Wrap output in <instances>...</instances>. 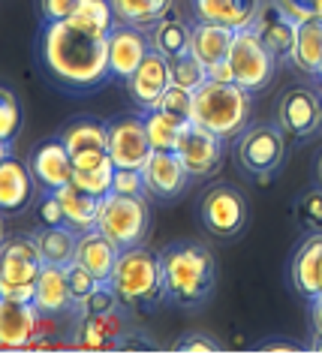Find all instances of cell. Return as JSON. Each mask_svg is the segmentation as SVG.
I'll return each mask as SVG.
<instances>
[{"label": "cell", "mask_w": 322, "mask_h": 358, "mask_svg": "<svg viewBox=\"0 0 322 358\" xmlns=\"http://www.w3.org/2000/svg\"><path fill=\"white\" fill-rule=\"evenodd\" d=\"M118 24L108 0H82L69 18L46 22L39 31V61L60 87L76 94L97 91L112 82L108 34Z\"/></svg>", "instance_id": "cell-1"}, {"label": "cell", "mask_w": 322, "mask_h": 358, "mask_svg": "<svg viewBox=\"0 0 322 358\" xmlns=\"http://www.w3.org/2000/svg\"><path fill=\"white\" fill-rule=\"evenodd\" d=\"M160 262H163L166 298L175 307L193 310V307H202L214 292L217 262L205 244L175 241L160 253Z\"/></svg>", "instance_id": "cell-2"}, {"label": "cell", "mask_w": 322, "mask_h": 358, "mask_svg": "<svg viewBox=\"0 0 322 358\" xmlns=\"http://www.w3.org/2000/svg\"><path fill=\"white\" fill-rule=\"evenodd\" d=\"M250 91L238 82H208L193 91V121L232 142L250 127Z\"/></svg>", "instance_id": "cell-3"}, {"label": "cell", "mask_w": 322, "mask_h": 358, "mask_svg": "<svg viewBox=\"0 0 322 358\" xmlns=\"http://www.w3.org/2000/svg\"><path fill=\"white\" fill-rule=\"evenodd\" d=\"M108 283L115 286L120 307H130V310H133V307H157L166 298L160 253L148 250L142 244L120 250Z\"/></svg>", "instance_id": "cell-4"}, {"label": "cell", "mask_w": 322, "mask_h": 358, "mask_svg": "<svg viewBox=\"0 0 322 358\" xmlns=\"http://www.w3.org/2000/svg\"><path fill=\"white\" fill-rule=\"evenodd\" d=\"M43 256H39L34 235H13L0 250V295L13 301H34L36 280L43 274Z\"/></svg>", "instance_id": "cell-5"}, {"label": "cell", "mask_w": 322, "mask_h": 358, "mask_svg": "<svg viewBox=\"0 0 322 358\" xmlns=\"http://www.w3.org/2000/svg\"><path fill=\"white\" fill-rule=\"evenodd\" d=\"M97 229L112 238L120 250L139 247L150 229L148 196H124V193L103 196L99 199V211H97Z\"/></svg>", "instance_id": "cell-6"}, {"label": "cell", "mask_w": 322, "mask_h": 358, "mask_svg": "<svg viewBox=\"0 0 322 358\" xmlns=\"http://www.w3.org/2000/svg\"><path fill=\"white\" fill-rule=\"evenodd\" d=\"M286 160V133L280 124H253L238 136L235 163L247 175H274Z\"/></svg>", "instance_id": "cell-7"}, {"label": "cell", "mask_w": 322, "mask_h": 358, "mask_svg": "<svg viewBox=\"0 0 322 358\" xmlns=\"http://www.w3.org/2000/svg\"><path fill=\"white\" fill-rule=\"evenodd\" d=\"M229 66H232L235 82L244 87V91L256 94V91H265L271 85L277 61L265 48L262 39L256 36L253 27H247V31H235L232 52H229Z\"/></svg>", "instance_id": "cell-8"}, {"label": "cell", "mask_w": 322, "mask_h": 358, "mask_svg": "<svg viewBox=\"0 0 322 358\" xmlns=\"http://www.w3.org/2000/svg\"><path fill=\"white\" fill-rule=\"evenodd\" d=\"M199 217L214 238H235L247 226V196L235 184H214L199 202Z\"/></svg>", "instance_id": "cell-9"}, {"label": "cell", "mask_w": 322, "mask_h": 358, "mask_svg": "<svg viewBox=\"0 0 322 358\" xmlns=\"http://www.w3.org/2000/svg\"><path fill=\"white\" fill-rule=\"evenodd\" d=\"M175 151H178L181 160H184V166L190 169L193 178H211V175H217L220 166H223L226 138L211 133L202 124L190 121V124H184V130H181Z\"/></svg>", "instance_id": "cell-10"}, {"label": "cell", "mask_w": 322, "mask_h": 358, "mask_svg": "<svg viewBox=\"0 0 322 358\" xmlns=\"http://www.w3.org/2000/svg\"><path fill=\"white\" fill-rule=\"evenodd\" d=\"M66 151L73 154L76 169H94L112 160L108 154V124H99L94 117H73L60 130Z\"/></svg>", "instance_id": "cell-11"}, {"label": "cell", "mask_w": 322, "mask_h": 358, "mask_svg": "<svg viewBox=\"0 0 322 358\" xmlns=\"http://www.w3.org/2000/svg\"><path fill=\"white\" fill-rule=\"evenodd\" d=\"M108 154L120 169H142L154 154L145 127V115H120L108 121Z\"/></svg>", "instance_id": "cell-12"}, {"label": "cell", "mask_w": 322, "mask_h": 358, "mask_svg": "<svg viewBox=\"0 0 322 358\" xmlns=\"http://www.w3.org/2000/svg\"><path fill=\"white\" fill-rule=\"evenodd\" d=\"M277 124L289 138H310L322 127V94L314 87H289L277 103Z\"/></svg>", "instance_id": "cell-13"}, {"label": "cell", "mask_w": 322, "mask_h": 358, "mask_svg": "<svg viewBox=\"0 0 322 358\" xmlns=\"http://www.w3.org/2000/svg\"><path fill=\"white\" fill-rule=\"evenodd\" d=\"M145 175V196L154 202H172L190 184V169L178 157V151H154L142 166Z\"/></svg>", "instance_id": "cell-14"}, {"label": "cell", "mask_w": 322, "mask_h": 358, "mask_svg": "<svg viewBox=\"0 0 322 358\" xmlns=\"http://www.w3.org/2000/svg\"><path fill=\"white\" fill-rule=\"evenodd\" d=\"M150 48H154V43H150V34L145 27L118 22L108 34V73H112V82H127L139 69V64L148 57Z\"/></svg>", "instance_id": "cell-15"}, {"label": "cell", "mask_w": 322, "mask_h": 358, "mask_svg": "<svg viewBox=\"0 0 322 358\" xmlns=\"http://www.w3.org/2000/svg\"><path fill=\"white\" fill-rule=\"evenodd\" d=\"M30 172L36 178V187L39 190H60V187L73 184V175H76V163H73V154L66 151L64 138H46L34 148L30 154Z\"/></svg>", "instance_id": "cell-16"}, {"label": "cell", "mask_w": 322, "mask_h": 358, "mask_svg": "<svg viewBox=\"0 0 322 358\" xmlns=\"http://www.w3.org/2000/svg\"><path fill=\"white\" fill-rule=\"evenodd\" d=\"M295 27H298V22L277 3V0H268V3H262V9H259V15H256V22H253L256 36L265 43V48L274 55L277 64L293 61Z\"/></svg>", "instance_id": "cell-17"}, {"label": "cell", "mask_w": 322, "mask_h": 358, "mask_svg": "<svg viewBox=\"0 0 322 358\" xmlns=\"http://www.w3.org/2000/svg\"><path fill=\"white\" fill-rule=\"evenodd\" d=\"M169 85H172V76H169V57L160 55L157 48H150L148 57L139 64V69L127 78V94L142 112H148V108H157L160 96L166 94Z\"/></svg>", "instance_id": "cell-18"}, {"label": "cell", "mask_w": 322, "mask_h": 358, "mask_svg": "<svg viewBox=\"0 0 322 358\" xmlns=\"http://www.w3.org/2000/svg\"><path fill=\"white\" fill-rule=\"evenodd\" d=\"M130 334V322L124 310H112V313H82L76 322V334L73 343L78 350H112V346L124 343V337Z\"/></svg>", "instance_id": "cell-19"}, {"label": "cell", "mask_w": 322, "mask_h": 358, "mask_svg": "<svg viewBox=\"0 0 322 358\" xmlns=\"http://www.w3.org/2000/svg\"><path fill=\"white\" fill-rule=\"evenodd\" d=\"M34 187L36 178L30 172V163L24 166L18 157L4 151V157H0V208H4V217L27 211L34 202Z\"/></svg>", "instance_id": "cell-20"}, {"label": "cell", "mask_w": 322, "mask_h": 358, "mask_svg": "<svg viewBox=\"0 0 322 358\" xmlns=\"http://www.w3.org/2000/svg\"><path fill=\"white\" fill-rule=\"evenodd\" d=\"M39 320H43V313L36 310L34 301L4 298L0 301V343H4V350L34 346V341L39 337Z\"/></svg>", "instance_id": "cell-21"}, {"label": "cell", "mask_w": 322, "mask_h": 358, "mask_svg": "<svg viewBox=\"0 0 322 358\" xmlns=\"http://www.w3.org/2000/svg\"><path fill=\"white\" fill-rule=\"evenodd\" d=\"M265 0H190L193 15L199 22H217L232 31H247L253 27L259 9Z\"/></svg>", "instance_id": "cell-22"}, {"label": "cell", "mask_w": 322, "mask_h": 358, "mask_svg": "<svg viewBox=\"0 0 322 358\" xmlns=\"http://www.w3.org/2000/svg\"><path fill=\"white\" fill-rule=\"evenodd\" d=\"M289 274H293V286L298 295H322V232H314L301 241L293 256V265H289Z\"/></svg>", "instance_id": "cell-23"}, {"label": "cell", "mask_w": 322, "mask_h": 358, "mask_svg": "<svg viewBox=\"0 0 322 358\" xmlns=\"http://www.w3.org/2000/svg\"><path fill=\"white\" fill-rule=\"evenodd\" d=\"M232 39H235L232 27L217 24V22H199V18H196L193 34H190V52H193L199 61L205 64V69H211V66L229 61Z\"/></svg>", "instance_id": "cell-24"}, {"label": "cell", "mask_w": 322, "mask_h": 358, "mask_svg": "<svg viewBox=\"0 0 322 358\" xmlns=\"http://www.w3.org/2000/svg\"><path fill=\"white\" fill-rule=\"evenodd\" d=\"M118 256H120V247L108 235L99 232V229H88V232L78 235L76 262L85 265L90 274L99 277V280H108V277H112Z\"/></svg>", "instance_id": "cell-25"}, {"label": "cell", "mask_w": 322, "mask_h": 358, "mask_svg": "<svg viewBox=\"0 0 322 358\" xmlns=\"http://www.w3.org/2000/svg\"><path fill=\"white\" fill-rule=\"evenodd\" d=\"M34 304H36V310L43 316H57V313L73 310L76 301H73V292H69L66 268L43 265V274H39V280H36Z\"/></svg>", "instance_id": "cell-26"}, {"label": "cell", "mask_w": 322, "mask_h": 358, "mask_svg": "<svg viewBox=\"0 0 322 358\" xmlns=\"http://www.w3.org/2000/svg\"><path fill=\"white\" fill-rule=\"evenodd\" d=\"M78 235L69 223H60V226H39L34 238H36V247H39V256H43L46 265H60V268H69L76 262V247H78Z\"/></svg>", "instance_id": "cell-27"}, {"label": "cell", "mask_w": 322, "mask_h": 358, "mask_svg": "<svg viewBox=\"0 0 322 358\" xmlns=\"http://www.w3.org/2000/svg\"><path fill=\"white\" fill-rule=\"evenodd\" d=\"M293 66L304 76H316L322 66V15H310L295 27Z\"/></svg>", "instance_id": "cell-28"}, {"label": "cell", "mask_w": 322, "mask_h": 358, "mask_svg": "<svg viewBox=\"0 0 322 358\" xmlns=\"http://www.w3.org/2000/svg\"><path fill=\"white\" fill-rule=\"evenodd\" d=\"M60 205H64V217L66 223L76 229V232H88V229H97V211H99V199L90 196L88 190H82L78 184H66L55 190Z\"/></svg>", "instance_id": "cell-29"}, {"label": "cell", "mask_w": 322, "mask_h": 358, "mask_svg": "<svg viewBox=\"0 0 322 358\" xmlns=\"http://www.w3.org/2000/svg\"><path fill=\"white\" fill-rule=\"evenodd\" d=\"M190 34H193V24H187L175 9H169V13L150 27V43H154L160 55L175 57V55L190 52Z\"/></svg>", "instance_id": "cell-30"}, {"label": "cell", "mask_w": 322, "mask_h": 358, "mask_svg": "<svg viewBox=\"0 0 322 358\" xmlns=\"http://www.w3.org/2000/svg\"><path fill=\"white\" fill-rule=\"evenodd\" d=\"M108 3H112L118 22L150 31L175 6V0H108Z\"/></svg>", "instance_id": "cell-31"}, {"label": "cell", "mask_w": 322, "mask_h": 358, "mask_svg": "<svg viewBox=\"0 0 322 358\" xmlns=\"http://www.w3.org/2000/svg\"><path fill=\"white\" fill-rule=\"evenodd\" d=\"M145 127H148V138H150V148H154V151H175L181 130H184V124H181L178 117L166 115L163 108H148Z\"/></svg>", "instance_id": "cell-32"}, {"label": "cell", "mask_w": 322, "mask_h": 358, "mask_svg": "<svg viewBox=\"0 0 322 358\" xmlns=\"http://www.w3.org/2000/svg\"><path fill=\"white\" fill-rule=\"evenodd\" d=\"M24 115H22V103H18L15 91L9 85L0 87V145L4 151H13V142L22 133Z\"/></svg>", "instance_id": "cell-33"}, {"label": "cell", "mask_w": 322, "mask_h": 358, "mask_svg": "<svg viewBox=\"0 0 322 358\" xmlns=\"http://www.w3.org/2000/svg\"><path fill=\"white\" fill-rule=\"evenodd\" d=\"M169 76H172V85L187 87V91H196V87H202L208 82V69L193 52L169 57Z\"/></svg>", "instance_id": "cell-34"}, {"label": "cell", "mask_w": 322, "mask_h": 358, "mask_svg": "<svg viewBox=\"0 0 322 358\" xmlns=\"http://www.w3.org/2000/svg\"><path fill=\"white\" fill-rule=\"evenodd\" d=\"M115 169H118L115 160H106L103 166H94V169H76L73 184H78L90 196L103 199L112 193V187H115Z\"/></svg>", "instance_id": "cell-35"}, {"label": "cell", "mask_w": 322, "mask_h": 358, "mask_svg": "<svg viewBox=\"0 0 322 358\" xmlns=\"http://www.w3.org/2000/svg\"><path fill=\"white\" fill-rule=\"evenodd\" d=\"M157 108H163L166 115L178 117L181 124H190V121H193V91H187V87H178V85H169L166 94L160 96Z\"/></svg>", "instance_id": "cell-36"}, {"label": "cell", "mask_w": 322, "mask_h": 358, "mask_svg": "<svg viewBox=\"0 0 322 358\" xmlns=\"http://www.w3.org/2000/svg\"><path fill=\"white\" fill-rule=\"evenodd\" d=\"M118 307H120V298L115 292V286L108 280H99L97 289L85 298V304H82L78 313H97L99 316V313H112V310H118Z\"/></svg>", "instance_id": "cell-37"}, {"label": "cell", "mask_w": 322, "mask_h": 358, "mask_svg": "<svg viewBox=\"0 0 322 358\" xmlns=\"http://www.w3.org/2000/svg\"><path fill=\"white\" fill-rule=\"evenodd\" d=\"M66 277H69V292H73V301H76V310H82V304H85V298L97 289V283H99V277L97 274H90L85 265H78L73 262L66 268Z\"/></svg>", "instance_id": "cell-38"}, {"label": "cell", "mask_w": 322, "mask_h": 358, "mask_svg": "<svg viewBox=\"0 0 322 358\" xmlns=\"http://www.w3.org/2000/svg\"><path fill=\"white\" fill-rule=\"evenodd\" d=\"M36 220H39V226H60V223H66L64 205H60V199H57L55 190H43V196H39Z\"/></svg>", "instance_id": "cell-39"}, {"label": "cell", "mask_w": 322, "mask_h": 358, "mask_svg": "<svg viewBox=\"0 0 322 358\" xmlns=\"http://www.w3.org/2000/svg\"><path fill=\"white\" fill-rule=\"evenodd\" d=\"M298 217L314 229V232H322V187L307 190L298 199Z\"/></svg>", "instance_id": "cell-40"}, {"label": "cell", "mask_w": 322, "mask_h": 358, "mask_svg": "<svg viewBox=\"0 0 322 358\" xmlns=\"http://www.w3.org/2000/svg\"><path fill=\"white\" fill-rule=\"evenodd\" d=\"M112 193H124V196H145V175L142 169H115V187Z\"/></svg>", "instance_id": "cell-41"}, {"label": "cell", "mask_w": 322, "mask_h": 358, "mask_svg": "<svg viewBox=\"0 0 322 358\" xmlns=\"http://www.w3.org/2000/svg\"><path fill=\"white\" fill-rule=\"evenodd\" d=\"M178 352L181 355H214L220 352V346L214 337H205V334H187L178 341Z\"/></svg>", "instance_id": "cell-42"}, {"label": "cell", "mask_w": 322, "mask_h": 358, "mask_svg": "<svg viewBox=\"0 0 322 358\" xmlns=\"http://www.w3.org/2000/svg\"><path fill=\"white\" fill-rule=\"evenodd\" d=\"M82 0H39V9H43L46 22H60V18H69L78 9Z\"/></svg>", "instance_id": "cell-43"}, {"label": "cell", "mask_w": 322, "mask_h": 358, "mask_svg": "<svg viewBox=\"0 0 322 358\" xmlns=\"http://www.w3.org/2000/svg\"><path fill=\"white\" fill-rule=\"evenodd\" d=\"M295 22H304L310 15H322V0H277Z\"/></svg>", "instance_id": "cell-44"}, {"label": "cell", "mask_w": 322, "mask_h": 358, "mask_svg": "<svg viewBox=\"0 0 322 358\" xmlns=\"http://www.w3.org/2000/svg\"><path fill=\"white\" fill-rule=\"evenodd\" d=\"M208 78H211V82H235V76H232V66H229V61L217 64V66H211V69H208Z\"/></svg>", "instance_id": "cell-45"}, {"label": "cell", "mask_w": 322, "mask_h": 358, "mask_svg": "<svg viewBox=\"0 0 322 358\" xmlns=\"http://www.w3.org/2000/svg\"><path fill=\"white\" fill-rule=\"evenodd\" d=\"M310 320H314V328L322 331V295L310 298Z\"/></svg>", "instance_id": "cell-46"}, {"label": "cell", "mask_w": 322, "mask_h": 358, "mask_svg": "<svg viewBox=\"0 0 322 358\" xmlns=\"http://www.w3.org/2000/svg\"><path fill=\"white\" fill-rule=\"evenodd\" d=\"M310 346H314L316 352H322V331H316V328H314V337H310Z\"/></svg>", "instance_id": "cell-47"}, {"label": "cell", "mask_w": 322, "mask_h": 358, "mask_svg": "<svg viewBox=\"0 0 322 358\" xmlns=\"http://www.w3.org/2000/svg\"><path fill=\"white\" fill-rule=\"evenodd\" d=\"M316 181H319V187H322V154L316 157Z\"/></svg>", "instance_id": "cell-48"}, {"label": "cell", "mask_w": 322, "mask_h": 358, "mask_svg": "<svg viewBox=\"0 0 322 358\" xmlns=\"http://www.w3.org/2000/svg\"><path fill=\"white\" fill-rule=\"evenodd\" d=\"M316 76H319V78H322V66H319V73H316Z\"/></svg>", "instance_id": "cell-49"}]
</instances>
